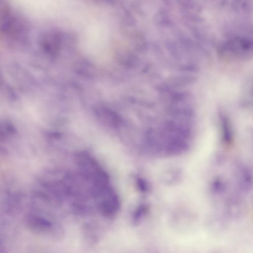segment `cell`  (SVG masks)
Returning a JSON list of instances; mask_svg holds the SVG:
<instances>
[{"label":"cell","instance_id":"6da1fadb","mask_svg":"<svg viewBox=\"0 0 253 253\" xmlns=\"http://www.w3.org/2000/svg\"><path fill=\"white\" fill-rule=\"evenodd\" d=\"M100 198L98 208L102 214L106 217H111L117 212L120 208V201L116 193L111 189Z\"/></svg>","mask_w":253,"mask_h":253},{"label":"cell","instance_id":"7a4b0ae2","mask_svg":"<svg viewBox=\"0 0 253 253\" xmlns=\"http://www.w3.org/2000/svg\"><path fill=\"white\" fill-rule=\"evenodd\" d=\"M148 209V206L145 204L140 205L134 211L132 215V221L134 223L139 222L143 217Z\"/></svg>","mask_w":253,"mask_h":253},{"label":"cell","instance_id":"3957f363","mask_svg":"<svg viewBox=\"0 0 253 253\" xmlns=\"http://www.w3.org/2000/svg\"><path fill=\"white\" fill-rule=\"evenodd\" d=\"M136 183L138 189L143 193L147 192L149 189V186L147 181L141 177H137L136 178Z\"/></svg>","mask_w":253,"mask_h":253}]
</instances>
